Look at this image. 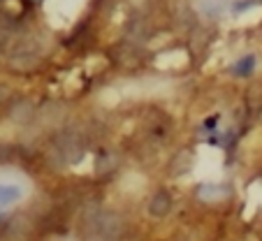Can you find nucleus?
I'll use <instances>...</instances> for the list:
<instances>
[{"label":"nucleus","instance_id":"obj_1","mask_svg":"<svg viewBox=\"0 0 262 241\" xmlns=\"http://www.w3.org/2000/svg\"><path fill=\"white\" fill-rule=\"evenodd\" d=\"M21 200V188L14 183H0V211Z\"/></svg>","mask_w":262,"mask_h":241},{"label":"nucleus","instance_id":"obj_2","mask_svg":"<svg viewBox=\"0 0 262 241\" xmlns=\"http://www.w3.org/2000/svg\"><path fill=\"white\" fill-rule=\"evenodd\" d=\"M253 68H255V58H253V56H246L244 60H239V63H237L234 72H237V74H251Z\"/></svg>","mask_w":262,"mask_h":241}]
</instances>
